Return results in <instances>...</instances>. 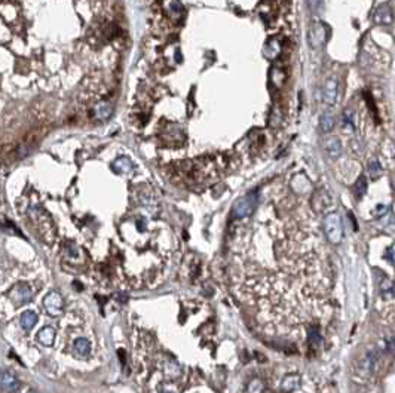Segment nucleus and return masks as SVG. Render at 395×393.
<instances>
[{"label":"nucleus","instance_id":"15","mask_svg":"<svg viewBox=\"0 0 395 393\" xmlns=\"http://www.w3.org/2000/svg\"><path fill=\"white\" fill-rule=\"evenodd\" d=\"M75 350L79 356H86L89 353V341L85 339H78L75 341Z\"/></svg>","mask_w":395,"mask_h":393},{"label":"nucleus","instance_id":"3","mask_svg":"<svg viewBox=\"0 0 395 393\" xmlns=\"http://www.w3.org/2000/svg\"><path fill=\"white\" fill-rule=\"evenodd\" d=\"M337 82L336 79H327L324 83V89H322V97H324V103L327 105H334L337 101Z\"/></svg>","mask_w":395,"mask_h":393},{"label":"nucleus","instance_id":"14","mask_svg":"<svg viewBox=\"0 0 395 393\" xmlns=\"http://www.w3.org/2000/svg\"><path fill=\"white\" fill-rule=\"evenodd\" d=\"M33 297V291L27 287H20L14 291V298L18 301H28Z\"/></svg>","mask_w":395,"mask_h":393},{"label":"nucleus","instance_id":"4","mask_svg":"<svg viewBox=\"0 0 395 393\" xmlns=\"http://www.w3.org/2000/svg\"><path fill=\"white\" fill-rule=\"evenodd\" d=\"M113 113V107L108 103H98L92 107V117L98 122H105L110 119Z\"/></svg>","mask_w":395,"mask_h":393},{"label":"nucleus","instance_id":"7","mask_svg":"<svg viewBox=\"0 0 395 393\" xmlns=\"http://www.w3.org/2000/svg\"><path fill=\"white\" fill-rule=\"evenodd\" d=\"M0 387H2L5 392L14 393L18 390L20 383H18V380H17L14 375H11L9 372H3V374H0Z\"/></svg>","mask_w":395,"mask_h":393},{"label":"nucleus","instance_id":"6","mask_svg":"<svg viewBox=\"0 0 395 393\" xmlns=\"http://www.w3.org/2000/svg\"><path fill=\"white\" fill-rule=\"evenodd\" d=\"M327 31H325V27L322 26V24H318V26L312 27V30H311V33H309V42H311V45H312V48H318V46H321L324 42H325V39H327V34H325Z\"/></svg>","mask_w":395,"mask_h":393},{"label":"nucleus","instance_id":"17","mask_svg":"<svg viewBox=\"0 0 395 393\" xmlns=\"http://www.w3.org/2000/svg\"><path fill=\"white\" fill-rule=\"evenodd\" d=\"M370 174H371L373 178H376V177L380 175V166H379L377 162H373V163L370 165Z\"/></svg>","mask_w":395,"mask_h":393},{"label":"nucleus","instance_id":"2","mask_svg":"<svg viewBox=\"0 0 395 393\" xmlns=\"http://www.w3.org/2000/svg\"><path fill=\"white\" fill-rule=\"evenodd\" d=\"M256 204H257V194L256 193H248L244 198H241L237 201V204L234 205V215L237 218H245L250 217L254 210H256Z\"/></svg>","mask_w":395,"mask_h":393},{"label":"nucleus","instance_id":"8","mask_svg":"<svg viewBox=\"0 0 395 393\" xmlns=\"http://www.w3.org/2000/svg\"><path fill=\"white\" fill-rule=\"evenodd\" d=\"M373 20H374L377 24H391V23H392V14H391V11H389L388 8L383 6V8H380V9L376 11Z\"/></svg>","mask_w":395,"mask_h":393},{"label":"nucleus","instance_id":"9","mask_svg":"<svg viewBox=\"0 0 395 393\" xmlns=\"http://www.w3.org/2000/svg\"><path fill=\"white\" fill-rule=\"evenodd\" d=\"M53 340H55V333H53L52 328L46 326V328H43V330L39 333V341H40L43 346H52Z\"/></svg>","mask_w":395,"mask_h":393},{"label":"nucleus","instance_id":"5","mask_svg":"<svg viewBox=\"0 0 395 393\" xmlns=\"http://www.w3.org/2000/svg\"><path fill=\"white\" fill-rule=\"evenodd\" d=\"M45 307L48 309V312L51 314H60L61 313V309H63V298L58 292L52 291L46 300H45Z\"/></svg>","mask_w":395,"mask_h":393},{"label":"nucleus","instance_id":"1","mask_svg":"<svg viewBox=\"0 0 395 393\" xmlns=\"http://www.w3.org/2000/svg\"><path fill=\"white\" fill-rule=\"evenodd\" d=\"M324 230L327 239L333 243H337L342 240L343 236V227H342V220L337 214H328L325 217L324 221Z\"/></svg>","mask_w":395,"mask_h":393},{"label":"nucleus","instance_id":"11","mask_svg":"<svg viewBox=\"0 0 395 393\" xmlns=\"http://www.w3.org/2000/svg\"><path fill=\"white\" fill-rule=\"evenodd\" d=\"M325 150H327V153H328L330 156L336 157L341 155L342 146H341V143H339L337 138H330V140L327 141V144H325Z\"/></svg>","mask_w":395,"mask_h":393},{"label":"nucleus","instance_id":"16","mask_svg":"<svg viewBox=\"0 0 395 393\" xmlns=\"http://www.w3.org/2000/svg\"><path fill=\"white\" fill-rule=\"evenodd\" d=\"M366 187H367L366 180H364V178H360V180H358V183H357V185H355V191H357V194H358V196L364 194V191H366Z\"/></svg>","mask_w":395,"mask_h":393},{"label":"nucleus","instance_id":"10","mask_svg":"<svg viewBox=\"0 0 395 393\" xmlns=\"http://www.w3.org/2000/svg\"><path fill=\"white\" fill-rule=\"evenodd\" d=\"M113 169L116 172H121V174H125V172H130L132 169V163L130 162V159L127 157H121L118 159L115 163H113Z\"/></svg>","mask_w":395,"mask_h":393},{"label":"nucleus","instance_id":"13","mask_svg":"<svg viewBox=\"0 0 395 393\" xmlns=\"http://www.w3.org/2000/svg\"><path fill=\"white\" fill-rule=\"evenodd\" d=\"M37 322V316L34 312H24L23 316H21V325L24 330H31L34 326V323Z\"/></svg>","mask_w":395,"mask_h":393},{"label":"nucleus","instance_id":"12","mask_svg":"<svg viewBox=\"0 0 395 393\" xmlns=\"http://www.w3.org/2000/svg\"><path fill=\"white\" fill-rule=\"evenodd\" d=\"M319 126L324 132L331 131L334 128V116L331 113H324L319 119Z\"/></svg>","mask_w":395,"mask_h":393}]
</instances>
